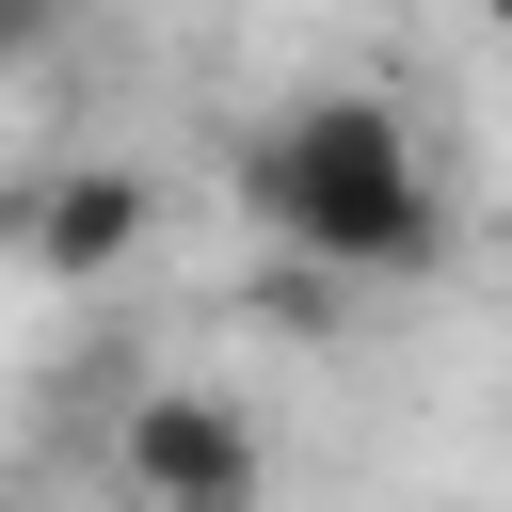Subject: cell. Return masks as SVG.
<instances>
[{"label":"cell","instance_id":"6da1fadb","mask_svg":"<svg viewBox=\"0 0 512 512\" xmlns=\"http://www.w3.org/2000/svg\"><path fill=\"white\" fill-rule=\"evenodd\" d=\"M240 208L304 272H432L448 256V176L384 96H304L240 144Z\"/></svg>","mask_w":512,"mask_h":512},{"label":"cell","instance_id":"277c9868","mask_svg":"<svg viewBox=\"0 0 512 512\" xmlns=\"http://www.w3.org/2000/svg\"><path fill=\"white\" fill-rule=\"evenodd\" d=\"M32 32H48V0H0V64H16V48H32Z\"/></svg>","mask_w":512,"mask_h":512},{"label":"cell","instance_id":"3957f363","mask_svg":"<svg viewBox=\"0 0 512 512\" xmlns=\"http://www.w3.org/2000/svg\"><path fill=\"white\" fill-rule=\"evenodd\" d=\"M160 224V192L128 176V160H80V176H48L32 208H16V240H32V272H112L128 240Z\"/></svg>","mask_w":512,"mask_h":512},{"label":"cell","instance_id":"5b68a950","mask_svg":"<svg viewBox=\"0 0 512 512\" xmlns=\"http://www.w3.org/2000/svg\"><path fill=\"white\" fill-rule=\"evenodd\" d=\"M480 16H496V32H512V0H480Z\"/></svg>","mask_w":512,"mask_h":512},{"label":"cell","instance_id":"7a4b0ae2","mask_svg":"<svg viewBox=\"0 0 512 512\" xmlns=\"http://www.w3.org/2000/svg\"><path fill=\"white\" fill-rule=\"evenodd\" d=\"M112 496L128 512H256L272 496V432L224 384H144L112 416Z\"/></svg>","mask_w":512,"mask_h":512}]
</instances>
